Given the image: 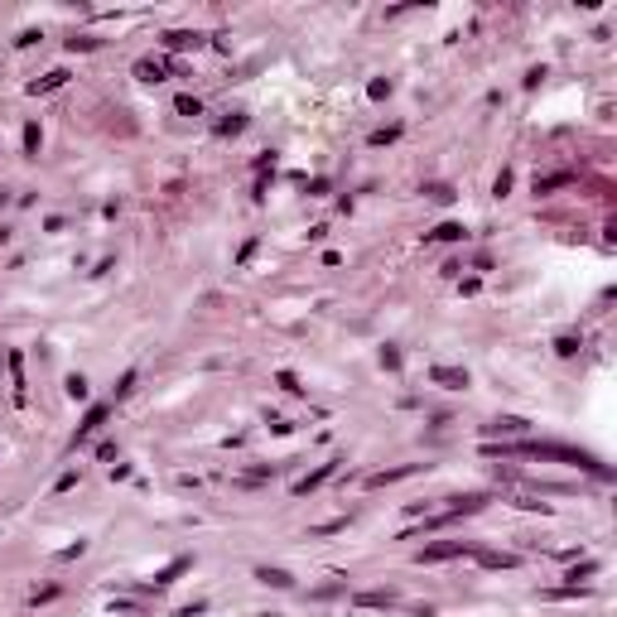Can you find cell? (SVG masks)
Returning a JSON list of instances; mask_svg holds the SVG:
<instances>
[{"label": "cell", "mask_w": 617, "mask_h": 617, "mask_svg": "<svg viewBox=\"0 0 617 617\" xmlns=\"http://www.w3.org/2000/svg\"><path fill=\"white\" fill-rule=\"evenodd\" d=\"M487 453H502V458H512V453H525V458H559V463H574V468H584V473H593V478H613V468L608 463H598L593 453H584V449H569V444H487Z\"/></svg>", "instance_id": "cell-1"}, {"label": "cell", "mask_w": 617, "mask_h": 617, "mask_svg": "<svg viewBox=\"0 0 617 617\" xmlns=\"http://www.w3.org/2000/svg\"><path fill=\"white\" fill-rule=\"evenodd\" d=\"M458 555H473V545L468 540H439V545H424L415 559L419 564H439V559H458Z\"/></svg>", "instance_id": "cell-2"}, {"label": "cell", "mask_w": 617, "mask_h": 617, "mask_svg": "<svg viewBox=\"0 0 617 617\" xmlns=\"http://www.w3.org/2000/svg\"><path fill=\"white\" fill-rule=\"evenodd\" d=\"M102 424H106V406H92V410H87V419L78 424V434H73V449H78V444H87V439H92Z\"/></svg>", "instance_id": "cell-3"}, {"label": "cell", "mask_w": 617, "mask_h": 617, "mask_svg": "<svg viewBox=\"0 0 617 617\" xmlns=\"http://www.w3.org/2000/svg\"><path fill=\"white\" fill-rule=\"evenodd\" d=\"M203 44V34H193V29H169L164 34V49L169 53H184V49H198Z\"/></svg>", "instance_id": "cell-4"}, {"label": "cell", "mask_w": 617, "mask_h": 617, "mask_svg": "<svg viewBox=\"0 0 617 617\" xmlns=\"http://www.w3.org/2000/svg\"><path fill=\"white\" fill-rule=\"evenodd\" d=\"M164 73H169V58H140L135 63V78L140 82H164Z\"/></svg>", "instance_id": "cell-5"}, {"label": "cell", "mask_w": 617, "mask_h": 617, "mask_svg": "<svg viewBox=\"0 0 617 617\" xmlns=\"http://www.w3.org/2000/svg\"><path fill=\"white\" fill-rule=\"evenodd\" d=\"M473 559H478L483 569H516V555H502V550H478V545H473Z\"/></svg>", "instance_id": "cell-6"}, {"label": "cell", "mask_w": 617, "mask_h": 617, "mask_svg": "<svg viewBox=\"0 0 617 617\" xmlns=\"http://www.w3.org/2000/svg\"><path fill=\"white\" fill-rule=\"evenodd\" d=\"M574 184V174L564 169V174H545V179H535V198H550V193H559V189H569Z\"/></svg>", "instance_id": "cell-7"}, {"label": "cell", "mask_w": 617, "mask_h": 617, "mask_svg": "<svg viewBox=\"0 0 617 617\" xmlns=\"http://www.w3.org/2000/svg\"><path fill=\"white\" fill-rule=\"evenodd\" d=\"M429 376H434V386H449V391H463L468 386V372H458V367H434Z\"/></svg>", "instance_id": "cell-8"}, {"label": "cell", "mask_w": 617, "mask_h": 617, "mask_svg": "<svg viewBox=\"0 0 617 617\" xmlns=\"http://www.w3.org/2000/svg\"><path fill=\"white\" fill-rule=\"evenodd\" d=\"M410 473H419V463H406V468H391V473H372V478H367V487H386V483H401V478H410Z\"/></svg>", "instance_id": "cell-9"}, {"label": "cell", "mask_w": 617, "mask_h": 617, "mask_svg": "<svg viewBox=\"0 0 617 617\" xmlns=\"http://www.w3.org/2000/svg\"><path fill=\"white\" fill-rule=\"evenodd\" d=\"M333 468H338V463H323V468H313L308 478H299V483H295V497H304V492H313L323 478H333Z\"/></svg>", "instance_id": "cell-10"}, {"label": "cell", "mask_w": 617, "mask_h": 617, "mask_svg": "<svg viewBox=\"0 0 617 617\" xmlns=\"http://www.w3.org/2000/svg\"><path fill=\"white\" fill-rule=\"evenodd\" d=\"M521 429H525V419L507 415V419H492V424H487V439H497V434H521Z\"/></svg>", "instance_id": "cell-11"}, {"label": "cell", "mask_w": 617, "mask_h": 617, "mask_svg": "<svg viewBox=\"0 0 617 617\" xmlns=\"http://www.w3.org/2000/svg\"><path fill=\"white\" fill-rule=\"evenodd\" d=\"M63 82H68V73H63V68H53V73H49V78H44V82H34V87H29V92H34V97H44V92H58V87H63Z\"/></svg>", "instance_id": "cell-12"}, {"label": "cell", "mask_w": 617, "mask_h": 617, "mask_svg": "<svg viewBox=\"0 0 617 617\" xmlns=\"http://www.w3.org/2000/svg\"><path fill=\"white\" fill-rule=\"evenodd\" d=\"M256 579H261V584H270V589H290V584H295V579H290L285 569H266V564L256 569Z\"/></svg>", "instance_id": "cell-13"}, {"label": "cell", "mask_w": 617, "mask_h": 617, "mask_svg": "<svg viewBox=\"0 0 617 617\" xmlns=\"http://www.w3.org/2000/svg\"><path fill=\"white\" fill-rule=\"evenodd\" d=\"M352 603H362V608H391V603H396V593H381V589H372V593H357Z\"/></svg>", "instance_id": "cell-14"}, {"label": "cell", "mask_w": 617, "mask_h": 617, "mask_svg": "<svg viewBox=\"0 0 617 617\" xmlns=\"http://www.w3.org/2000/svg\"><path fill=\"white\" fill-rule=\"evenodd\" d=\"M429 236H434V241H458V236H463V227H458V222H444V227H434Z\"/></svg>", "instance_id": "cell-15"}, {"label": "cell", "mask_w": 617, "mask_h": 617, "mask_svg": "<svg viewBox=\"0 0 617 617\" xmlns=\"http://www.w3.org/2000/svg\"><path fill=\"white\" fill-rule=\"evenodd\" d=\"M236 130H246V116H227V121H217V135H236Z\"/></svg>", "instance_id": "cell-16"}, {"label": "cell", "mask_w": 617, "mask_h": 617, "mask_svg": "<svg viewBox=\"0 0 617 617\" xmlns=\"http://www.w3.org/2000/svg\"><path fill=\"white\" fill-rule=\"evenodd\" d=\"M401 135V125H381V130H372V145H391Z\"/></svg>", "instance_id": "cell-17"}, {"label": "cell", "mask_w": 617, "mask_h": 617, "mask_svg": "<svg viewBox=\"0 0 617 617\" xmlns=\"http://www.w3.org/2000/svg\"><path fill=\"white\" fill-rule=\"evenodd\" d=\"M24 150H29V155H39V125H34V121L24 125Z\"/></svg>", "instance_id": "cell-18"}, {"label": "cell", "mask_w": 617, "mask_h": 617, "mask_svg": "<svg viewBox=\"0 0 617 617\" xmlns=\"http://www.w3.org/2000/svg\"><path fill=\"white\" fill-rule=\"evenodd\" d=\"M492 193H497V198H507V193H512V169H502V174H497V184H492Z\"/></svg>", "instance_id": "cell-19"}, {"label": "cell", "mask_w": 617, "mask_h": 617, "mask_svg": "<svg viewBox=\"0 0 617 617\" xmlns=\"http://www.w3.org/2000/svg\"><path fill=\"white\" fill-rule=\"evenodd\" d=\"M424 193H429V198H434V203H449V198H453V189H449V184H429V189H424Z\"/></svg>", "instance_id": "cell-20"}, {"label": "cell", "mask_w": 617, "mask_h": 617, "mask_svg": "<svg viewBox=\"0 0 617 617\" xmlns=\"http://www.w3.org/2000/svg\"><path fill=\"white\" fill-rule=\"evenodd\" d=\"M68 396H73V401H87V381H82V376H68Z\"/></svg>", "instance_id": "cell-21"}, {"label": "cell", "mask_w": 617, "mask_h": 617, "mask_svg": "<svg viewBox=\"0 0 617 617\" xmlns=\"http://www.w3.org/2000/svg\"><path fill=\"white\" fill-rule=\"evenodd\" d=\"M555 352H559V357H574V352H579V338H559Z\"/></svg>", "instance_id": "cell-22"}, {"label": "cell", "mask_w": 617, "mask_h": 617, "mask_svg": "<svg viewBox=\"0 0 617 617\" xmlns=\"http://www.w3.org/2000/svg\"><path fill=\"white\" fill-rule=\"evenodd\" d=\"M179 111H184V116H198L203 102H198V97H179Z\"/></svg>", "instance_id": "cell-23"}, {"label": "cell", "mask_w": 617, "mask_h": 617, "mask_svg": "<svg viewBox=\"0 0 617 617\" xmlns=\"http://www.w3.org/2000/svg\"><path fill=\"white\" fill-rule=\"evenodd\" d=\"M367 92H372V97H376V102H381V97H391V82H386V78H376V82H372V87H367Z\"/></svg>", "instance_id": "cell-24"}, {"label": "cell", "mask_w": 617, "mask_h": 617, "mask_svg": "<svg viewBox=\"0 0 617 617\" xmlns=\"http://www.w3.org/2000/svg\"><path fill=\"white\" fill-rule=\"evenodd\" d=\"M280 386H285V391H290V396H299V391H304V386H299V381H295V372H280Z\"/></svg>", "instance_id": "cell-25"}, {"label": "cell", "mask_w": 617, "mask_h": 617, "mask_svg": "<svg viewBox=\"0 0 617 617\" xmlns=\"http://www.w3.org/2000/svg\"><path fill=\"white\" fill-rule=\"evenodd\" d=\"M381 367H391V372H396V367H401V352H396V347H386V352H381Z\"/></svg>", "instance_id": "cell-26"}]
</instances>
